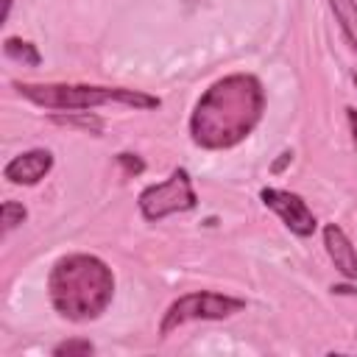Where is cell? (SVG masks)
I'll return each mask as SVG.
<instances>
[{
  "label": "cell",
  "mask_w": 357,
  "mask_h": 357,
  "mask_svg": "<svg viewBox=\"0 0 357 357\" xmlns=\"http://www.w3.org/2000/svg\"><path fill=\"white\" fill-rule=\"evenodd\" d=\"M22 98L42 109H92L103 103H123L134 109H156L159 98L139 92V89H123V86H89V84H14Z\"/></svg>",
  "instance_id": "3957f363"
},
{
  "label": "cell",
  "mask_w": 357,
  "mask_h": 357,
  "mask_svg": "<svg viewBox=\"0 0 357 357\" xmlns=\"http://www.w3.org/2000/svg\"><path fill=\"white\" fill-rule=\"evenodd\" d=\"M11 3H14V0H3V20H8V11H11Z\"/></svg>",
  "instance_id": "2e32d148"
},
{
  "label": "cell",
  "mask_w": 357,
  "mask_h": 357,
  "mask_svg": "<svg viewBox=\"0 0 357 357\" xmlns=\"http://www.w3.org/2000/svg\"><path fill=\"white\" fill-rule=\"evenodd\" d=\"M117 159L126 165V170H128V173H139V170H142V162H139L137 156H131V153H120Z\"/></svg>",
  "instance_id": "5bb4252c"
},
{
  "label": "cell",
  "mask_w": 357,
  "mask_h": 357,
  "mask_svg": "<svg viewBox=\"0 0 357 357\" xmlns=\"http://www.w3.org/2000/svg\"><path fill=\"white\" fill-rule=\"evenodd\" d=\"M265 92L248 73H234L215 81L190 117L192 142L206 151H223L243 142L262 120Z\"/></svg>",
  "instance_id": "6da1fadb"
},
{
  "label": "cell",
  "mask_w": 357,
  "mask_h": 357,
  "mask_svg": "<svg viewBox=\"0 0 357 357\" xmlns=\"http://www.w3.org/2000/svg\"><path fill=\"white\" fill-rule=\"evenodd\" d=\"M3 53L11 59V61H20V64H25V67H39V50H36V45H31V42H25V39H17V36H8L6 42H3Z\"/></svg>",
  "instance_id": "30bf717a"
},
{
  "label": "cell",
  "mask_w": 357,
  "mask_h": 357,
  "mask_svg": "<svg viewBox=\"0 0 357 357\" xmlns=\"http://www.w3.org/2000/svg\"><path fill=\"white\" fill-rule=\"evenodd\" d=\"M3 234H8L11 229H17L22 220H25V206L22 204H17V201H3Z\"/></svg>",
  "instance_id": "7c38bea8"
},
{
  "label": "cell",
  "mask_w": 357,
  "mask_h": 357,
  "mask_svg": "<svg viewBox=\"0 0 357 357\" xmlns=\"http://www.w3.org/2000/svg\"><path fill=\"white\" fill-rule=\"evenodd\" d=\"M47 293L61 318L92 321L109 307L114 296V276L109 265L92 254H67L53 265Z\"/></svg>",
  "instance_id": "7a4b0ae2"
},
{
  "label": "cell",
  "mask_w": 357,
  "mask_h": 357,
  "mask_svg": "<svg viewBox=\"0 0 357 357\" xmlns=\"http://www.w3.org/2000/svg\"><path fill=\"white\" fill-rule=\"evenodd\" d=\"M324 245H326V254L335 262V268L346 279H357V251H354V245L349 243V237L343 234L340 226L329 223L324 229Z\"/></svg>",
  "instance_id": "ba28073f"
},
{
  "label": "cell",
  "mask_w": 357,
  "mask_h": 357,
  "mask_svg": "<svg viewBox=\"0 0 357 357\" xmlns=\"http://www.w3.org/2000/svg\"><path fill=\"white\" fill-rule=\"evenodd\" d=\"M354 84H357V75H354Z\"/></svg>",
  "instance_id": "e0dca14e"
},
{
  "label": "cell",
  "mask_w": 357,
  "mask_h": 357,
  "mask_svg": "<svg viewBox=\"0 0 357 357\" xmlns=\"http://www.w3.org/2000/svg\"><path fill=\"white\" fill-rule=\"evenodd\" d=\"M259 198H262V204L268 206V209H273L279 218H282V223L293 231V234H298V237H310L312 231H315V215L307 209V204L301 201V195H296V192H287V190H276V187H265L262 192H259Z\"/></svg>",
  "instance_id": "8992f818"
},
{
  "label": "cell",
  "mask_w": 357,
  "mask_h": 357,
  "mask_svg": "<svg viewBox=\"0 0 357 357\" xmlns=\"http://www.w3.org/2000/svg\"><path fill=\"white\" fill-rule=\"evenodd\" d=\"M50 167H53V153L45 151V148H33V151H25V153L14 156L3 167V176L11 184H36L50 173Z\"/></svg>",
  "instance_id": "52a82bcc"
},
{
  "label": "cell",
  "mask_w": 357,
  "mask_h": 357,
  "mask_svg": "<svg viewBox=\"0 0 357 357\" xmlns=\"http://www.w3.org/2000/svg\"><path fill=\"white\" fill-rule=\"evenodd\" d=\"M198 204L190 173L184 167L173 170L167 181L162 184H151L139 192V212L145 220H162L173 212H187Z\"/></svg>",
  "instance_id": "5b68a950"
},
{
  "label": "cell",
  "mask_w": 357,
  "mask_h": 357,
  "mask_svg": "<svg viewBox=\"0 0 357 357\" xmlns=\"http://www.w3.org/2000/svg\"><path fill=\"white\" fill-rule=\"evenodd\" d=\"M56 120L59 123H67V126H84V128H92V131H100L103 128V120H98V117H89L86 120L84 114L81 117H56Z\"/></svg>",
  "instance_id": "4fadbf2b"
},
{
  "label": "cell",
  "mask_w": 357,
  "mask_h": 357,
  "mask_svg": "<svg viewBox=\"0 0 357 357\" xmlns=\"http://www.w3.org/2000/svg\"><path fill=\"white\" fill-rule=\"evenodd\" d=\"M53 354L56 357H89V354H95V346L89 340H84V337H73V340L59 343L53 349Z\"/></svg>",
  "instance_id": "8fae6325"
},
{
  "label": "cell",
  "mask_w": 357,
  "mask_h": 357,
  "mask_svg": "<svg viewBox=\"0 0 357 357\" xmlns=\"http://www.w3.org/2000/svg\"><path fill=\"white\" fill-rule=\"evenodd\" d=\"M346 117H349V126H351V134H354V145H357V112L346 109Z\"/></svg>",
  "instance_id": "9a60e30c"
},
{
  "label": "cell",
  "mask_w": 357,
  "mask_h": 357,
  "mask_svg": "<svg viewBox=\"0 0 357 357\" xmlns=\"http://www.w3.org/2000/svg\"><path fill=\"white\" fill-rule=\"evenodd\" d=\"M332 11H335V20L340 22L346 39L351 42V47L357 50V3L354 0H329Z\"/></svg>",
  "instance_id": "9c48e42d"
},
{
  "label": "cell",
  "mask_w": 357,
  "mask_h": 357,
  "mask_svg": "<svg viewBox=\"0 0 357 357\" xmlns=\"http://www.w3.org/2000/svg\"><path fill=\"white\" fill-rule=\"evenodd\" d=\"M245 310L243 298L234 296H223V293H209V290H198V293H187L181 298H176L159 326V335H170L173 329L190 324V321H220L229 318L234 312Z\"/></svg>",
  "instance_id": "277c9868"
}]
</instances>
